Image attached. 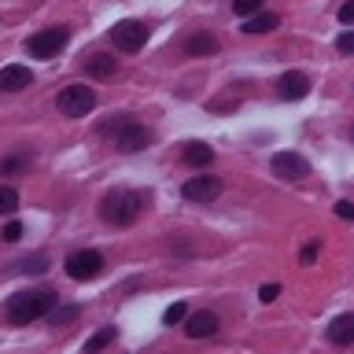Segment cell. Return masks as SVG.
<instances>
[{"mask_svg":"<svg viewBox=\"0 0 354 354\" xmlns=\"http://www.w3.org/2000/svg\"><path fill=\"white\" fill-rule=\"evenodd\" d=\"M59 303V295L52 292V288H30V292H15L8 299V306H4V317H8V325H30V321H41L48 310Z\"/></svg>","mask_w":354,"mask_h":354,"instance_id":"cell-1","label":"cell"},{"mask_svg":"<svg viewBox=\"0 0 354 354\" xmlns=\"http://www.w3.org/2000/svg\"><path fill=\"white\" fill-rule=\"evenodd\" d=\"M144 207H148V192L115 188V192H107L104 199H100V218H104L107 225H115V229H126L144 214Z\"/></svg>","mask_w":354,"mask_h":354,"instance_id":"cell-2","label":"cell"},{"mask_svg":"<svg viewBox=\"0 0 354 354\" xmlns=\"http://www.w3.org/2000/svg\"><path fill=\"white\" fill-rule=\"evenodd\" d=\"M100 133H104V137H111V144H115L118 151H126V155L144 151V148H148V140H151V133L144 129L137 118H129V115H115L111 122H104V126H100Z\"/></svg>","mask_w":354,"mask_h":354,"instance_id":"cell-3","label":"cell"},{"mask_svg":"<svg viewBox=\"0 0 354 354\" xmlns=\"http://www.w3.org/2000/svg\"><path fill=\"white\" fill-rule=\"evenodd\" d=\"M55 107H59V115H66V118H85L88 111L96 107V93L88 85H66V88H59V96H55Z\"/></svg>","mask_w":354,"mask_h":354,"instance_id":"cell-4","label":"cell"},{"mask_svg":"<svg viewBox=\"0 0 354 354\" xmlns=\"http://www.w3.org/2000/svg\"><path fill=\"white\" fill-rule=\"evenodd\" d=\"M66 277L71 281H96L104 273V254L93 251V248H82V251H71L66 254Z\"/></svg>","mask_w":354,"mask_h":354,"instance_id":"cell-5","label":"cell"},{"mask_svg":"<svg viewBox=\"0 0 354 354\" xmlns=\"http://www.w3.org/2000/svg\"><path fill=\"white\" fill-rule=\"evenodd\" d=\"M66 41H71V30H66V26H52V30L33 33V37L26 41V52L33 55V59H52V55H59L66 48Z\"/></svg>","mask_w":354,"mask_h":354,"instance_id":"cell-6","label":"cell"},{"mask_svg":"<svg viewBox=\"0 0 354 354\" xmlns=\"http://www.w3.org/2000/svg\"><path fill=\"white\" fill-rule=\"evenodd\" d=\"M111 41H115L118 52H140L144 44H148V26L137 19H122L111 26Z\"/></svg>","mask_w":354,"mask_h":354,"instance_id":"cell-7","label":"cell"},{"mask_svg":"<svg viewBox=\"0 0 354 354\" xmlns=\"http://www.w3.org/2000/svg\"><path fill=\"white\" fill-rule=\"evenodd\" d=\"M270 170H273V177H281V181H303V177H310V162L295 151H277L270 159Z\"/></svg>","mask_w":354,"mask_h":354,"instance_id":"cell-8","label":"cell"},{"mask_svg":"<svg viewBox=\"0 0 354 354\" xmlns=\"http://www.w3.org/2000/svg\"><path fill=\"white\" fill-rule=\"evenodd\" d=\"M181 196L188 199V203H214V199L221 196V177L214 174H203V177H188Z\"/></svg>","mask_w":354,"mask_h":354,"instance_id":"cell-9","label":"cell"},{"mask_svg":"<svg viewBox=\"0 0 354 354\" xmlns=\"http://www.w3.org/2000/svg\"><path fill=\"white\" fill-rule=\"evenodd\" d=\"M218 332V317L210 310H196V314H185V336L188 339H210Z\"/></svg>","mask_w":354,"mask_h":354,"instance_id":"cell-10","label":"cell"},{"mask_svg":"<svg viewBox=\"0 0 354 354\" xmlns=\"http://www.w3.org/2000/svg\"><path fill=\"white\" fill-rule=\"evenodd\" d=\"M310 93V77L303 74V71H288V74H281V82H277V96L281 100H303Z\"/></svg>","mask_w":354,"mask_h":354,"instance_id":"cell-11","label":"cell"},{"mask_svg":"<svg viewBox=\"0 0 354 354\" xmlns=\"http://www.w3.org/2000/svg\"><path fill=\"white\" fill-rule=\"evenodd\" d=\"M33 85V71L30 66H19V63H11L0 71V93H19V88H30Z\"/></svg>","mask_w":354,"mask_h":354,"instance_id":"cell-12","label":"cell"},{"mask_svg":"<svg viewBox=\"0 0 354 354\" xmlns=\"http://www.w3.org/2000/svg\"><path fill=\"white\" fill-rule=\"evenodd\" d=\"M181 162L188 166V170H207V166L214 162V148H210V144H203V140H192V144H185Z\"/></svg>","mask_w":354,"mask_h":354,"instance_id":"cell-13","label":"cell"},{"mask_svg":"<svg viewBox=\"0 0 354 354\" xmlns=\"http://www.w3.org/2000/svg\"><path fill=\"white\" fill-rule=\"evenodd\" d=\"M82 71L88 77H100V82H104V77L118 74V59H115V55H107V52H96V55H88V59L82 63Z\"/></svg>","mask_w":354,"mask_h":354,"instance_id":"cell-14","label":"cell"},{"mask_svg":"<svg viewBox=\"0 0 354 354\" xmlns=\"http://www.w3.org/2000/svg\"><path fill=\"white\" fill-rule=\"evenodd\" d=\"M325 336H328V343H336V347H347V343L354 339V314H339L328 325Z\"/></svg>","mask_w":354,"mask_h":354,"instance_id":"cell-15","label":"cell"},{"mask_svg":"<svg viewBox=\"0 0 354 354\" xmlns=\"http://www.w3.org/2000/svg\"><path fill=\"white\" fill-rule=\"evenodd\" d=\"M185 52L188 55H214L218 52V37L210 30H196L192 37L185 41Z\"/></svg>","mask_w":354,"mask_h":354,"instance_id":"cell-16","label":"cell"},{"mask_svg":"<svg viewBox=\"0 0 354 354\" xmlns=\"http://www.w3.org/2000/svg\"><path fill=\"white\" fill-rule=\"evenodd\" d=\"M277 26H281V15H273V11H254L243 19V33H270Z\"/></svg>","mask_w":354,"mask_h":354,"instance_id":"cell-17","label":"cell"},{"mask_svg":"<svg viewBox=\"0 0 354 354\" xmlns=\"http://www.w3.org/2000/svg\"><path fill=\"white\" fill-rule=\"evenodd\" d=\"M30 151H11L4 162H0V177H15V174H22V170H30Z\"/></svg>","mask_w":354,"mask_h":354,"instance_id":"cell-18","label":"cell"},{"mask_svg":"<svg viewBox=\"0 0 354 354\" xmlns=\"http://www.w3.org/2000/svg\"><path fill=\"white\" fill-rule=\"evenodd\" d=\"M77 314H82V306H59V303H55V306H52L44 317H48L55 328H59V325H71V321H74Z\"/></svg>","mask_w":354,"mask_h":354,"instance_id":"cell-19","label":"cell"},{"mask_svg":"<svg viewBox=\"0 0 354 354\" xmlns=\"http://www.w3.org/2000/svg\"><path fill=\"white\" fill-rule=\"evenodd\" d=\"M115 336H118V332L111 328V325H107V328H100L96 336H93V339L85 343V354H96V351H104V347H111V343H115Z\"/></svg>","mask_w":354,"mask_h":354,"instance_id":"cell-20","label":"cell"},{"mask_svg":"<svg viewBox=\"0 0 354 354\" xmlns=\"http://www.w3.org/2000/svg\"><path fill=\"white\" fill-rule=\"evenodd\" d=\"M19 210V192L11 185H0V214H15Z\"/></svg>","mask_w":354,"mask_h":354,"instance_id":"cell-21","label":"cell"},{"mask_svg":"<svg viewBox=\"0 0 354 354\" xmlns=\"http://www.w3.org/2000/svg\"><path fill=\"white\" fill-rule=\"evenodd\" d=\"M48 270V259L44 254H26V259L19 262V273H44Z\"/></svg>","mask_w":354,"mask_h":354,"instance_id":"cell-22","label":"cell"},{"mask_svg":"<svg viewBox=\"0 0 354 354\" xmlns=\"http://www.w3.org/2000/svg\"><path fill=\"white\" fill-rule=\"evenodd\" d=\"M185 314H188V306H185V303H174V306H166V314H162V325L177 328V325L185 321Z\"/></svg>","mask_w":354,"mask_h":354,"instance_id":"cell-23","label":"cell"},{"mask_svg":"<svg viewBox=\"0 0 354 354\" xmlns=\"http://www.w3.org/2000/svg\"><path fill=\"white\" fill-rule=\"evenodd\" d=\"M232 11H236L240 19H248L254 11H262V0H232Z\"/></svg>","mask_w":354,"mask_h":354,"instance_id":"cell-24","label":"cell"},{"mask_svg":"<svg viewBox=\"0 0 354 354\" xmlns=\"http://www.w3.org/2000/svg\"><path fill=\"white\" fill-rule=\"evenodd\" d=\"M317 251H321V240H310L306 248L299 251V262H303V266H314V262H317Z\"/></svg>","mask_w":354,"mask_h":354,"instance_id":"cell-25","label":"cell"},{"mask_svg":"<svg viewBox=\"0 0 354 354\" xmlns=\"http://www.w3.org/2000/svg\"><path fill=\"white\" fill-rule=\"evenodd\" d=\"M0 240H4V243H15V240H22V221H8L4 232H0Z\"/></svg>","mask_w":354,"mask_h":354,"instance_id":"cell-26","label":"cell"},{"mask_svg":"<svg viewBox=\"0 0 354 354\" xmlns=\"http://www.w3.org/2000/svg\"><path fill=\"white\" fill-rule=\"evenodd\" d=\"M277 295H281V284H262V288H259V299H262V303H273Z\"/></svg>","mask_w":354,"mask_h":354,"instance_id":"cell-27","label":"cell"},{"mask_svg":"<svg viewBox=\"0 0 354 354\" xmlns=\"http://www.w3.org/2000/svg\"><path fill=\"white\" fill-rule=\"evenodd\" d=\"M336 214H339L343 221H351V218H354V203H351V199H339V203H336Z\"/></svg>","mask_w":354,"mask_h":354,"instance_id":"cell-28","label":"cell"},{"mask_svg":"<svg viewBox=\"0 0 354 354\" xmlns=\"http://www.w3.org/2000/svg\"><path fill=\"white\" fill-rule=\"evenodd\" d=\"M336 48H339L343 55H347V52H354V37H351V33H339V41H336Z\"/></svg>","mask_w":354,"mask_h":354,"instance_id":"cell-29","label":"cell"},{"mask_svg":"<svg viewBox=\"0 0 354 354\" xmlns=\"http://www.w3.org/2000/svg\"><path fill=\"white\" fill-rule=\"evenodd\" d=\"M339 22H343V26H351V22H354V4H343L339 8Z\"/></svg>","mask_w":354,"mask_h":354,"instance_id":"cell-30","label":"cell"}]
</instances>
